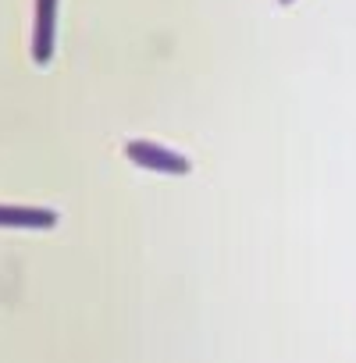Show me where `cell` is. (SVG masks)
<instances>
[{
  "label": "cell",
  "mask_w": 356,
  "mask_h": 363,
  "mask_svg": "<svg viewBox=\"0 0 356 363\" xmlns=\"http://www.w3.org/2000/svg\"><path fill=\"white\" fill-rule=\"evenodd\" d=\"M125 157L135 167H146V171H157V174H189L193 171L186 153H178L171 146H160L153 139H128L125 143Z\"/></svg>",
  "instance_id": "1"
},
{
  "label": "cell",
  "mask_w": 356,
  "mask_h": 363,
  "mask_svg": "<svg viewBox=\"0 0 356 363\" xmlns=\"http://www.w3.org/2000/svg\"><path fill=\"white\" fill-rule=\"evenodd\" d=\"M57 47V0H36V26H33V61L50 65Z\"/></svg>",
  "instance_id": "2"
},
{
  "label": "cell",
  "mask_w": 356,
  "mask_h": 363,
  "mask_svg": "<svg viewBox=\"0 0 356 363\" xmlns=\"http://www.w3.org/2000/svg\"><path fill=\"white\" fill-rule=\"evenodd\" d=\"M54 225H57V211H50V207L0 203V228H36V232H47Z\"/></svg>",
  "instance_id": "3"
},
{
  "label": "cell",
  "mask_w": 356,
  "mask_h": 363,
  "mask_svg": "<svg viewBox=\"0 0 356 363\" xmlns=\"http://www.w3.org/2000/svg\"><path fill=\"white\" fill-rule=\"evenodd\" d=\"M278 4H282V8H285V4H292V0H278Z\"/></svg>",
  "instance_id": "4"
}]
</instances>
